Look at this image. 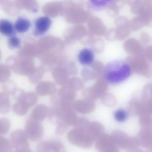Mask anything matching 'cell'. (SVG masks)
<instances>
[{
  "mask_svg": "<svg viewBox=\"0 0 152 152\" xmlns=\"http://www.w3.org/2000/svg\"><path fill=\"white\" fill-rule=\"evenodd\" d=\"M14 148L11 142L7 138L1 137L0 138V152H10Z\"/></svg>",
  "mask_w": 152,
  "mask_h": 152,
  "instance_id": "9a60e30c",
  "label": "cell"
},
{
  "mask_svg": "<svg viewBox=\"0 0 152 152\" xmlns=\"http://www.w3.org/2000/svg\"><path fill=\"white\" fill-rule=\"evenodd\" d=\"M68 129V125L66 124H60L58 126L55 130V134L58 135H61L64 134Z\"/></svg>",
  "mask_w": 152,
  "mask_h": 152,
  "instance_id": "d6986e66",
  "label": "cell"
},
{
  "mask_svg": "<svg viewBox=\"0 0 152 152\" xmlns=\"http://www.w3.org/2000/svg\"><path fill=\"white\" fill-rule=\"evenodd\" d=\"M52 21L48 16H42L37 18L35 22L33 34L35 36L39 37L44 35L50 29Z\"/></svg>",
  "mask_w": 152,
  "mask_h": 152,
  "instance_id": "8992f818",
  "label": "cell"
},
{
  "mask_svg": "<svg viewBox=\"0 0 152 152\" xmlns=\"http://www.w3.org/2000/svg\"><path fill=\"white\" fill-rule=\"evenodd\" d=\"M21 44V41L19 38L15 36L9 37L8 39V45L11 48L16 49L19 47Z\"/></svg>",
  "mask_w": 152,
  "mask_h": 152,
  "instance_id": "e0dca14e",
  "label": "cell"
},
{
  "mask_svg": "<svg viewBox=\"0 0 152 152\" xmlns=\"http://www.w3.org/2000/svg\"><path fill=\"white\" fill-rule=\"evenodd\" d=\"M95 59V54L91 49L86 48L80 50L78 55V60L83 66H89L93 64Z\"/></svg>",
  "mask_w": 152,
  "mask_h": 152,
  "instance_id": "9c48e42d",
  "label": "cell"
},
{
  "mask_svg": "<svg viewBox=\"0 0 152 152\" xmlns=\"http://www.w3.org/2000/svg\"><path fill=\"white\" fill-rule=\"evenodd\" d=\"M0 32L3 35L10 37L15 36L16 31L11 21L3 19L0 21Z\"/></svg>",
  "mask_w": 152,
  "mask_h": 152,
  "instance_id": "8fae6325",
  "label": "cell"
},
{
  "mask_svg": "<svg viewBox=\"0 0 152 152\" xmlns=\"http://www.w3.org/2000/svg\"><path fill=\"white\" fill-rule=\"evenodd\" d=\"M31 21L27 18L19 17L14 23V26L16 32L23 34L27 32L31 27Z\"/></svg>",
  "mask_w": 152,
  "mask_h": 152,
  "instance_id": "7c38bea8",
  "label": "cell"
},
{
  "mask_svg": "<svg viewBox=\"0 0 152 152\" xmlns=\"http://www.w3.org/2000/svg\"><path fill=\"white\" fill-rule=\"evenodd\" d=\"M10 123L7 119H4L1 121L0 132L1 134H6L9 132L10 129Z\"/></svg>",
  "mask_w": 152,
  "mask_h": 152,
  "instance_id": "ac0fdd59",
  "label": "cell"
},
{
  "mask_svg": "<svg viewBox=\"0 0 152 152\" xmlns=\"http://www.w3.org/2000/svg\"><path fill=\"white\" fill-rule=\"evenodd\" d=\"M67 138L70 143L84 149L91 148L94 142L88 135L87 129L76 128L68 133Z\"/></svg>",
  "mask_w": 152,
  "mask_h": 152,
  "instance_id": "7a4b0ae2",
  "label": "cell"
},
{
  "mask_svg": "<svg viewBox=\"0 0 152 152\" xmlns=\"http://www.w3.org/2000/svg\"><path fill=\"white\" fill-rule=\"evenodd\" d=\"M37 152H64L63 144L59 141H43L37 146Z\"/></svg>",
  "mask_w": 152,
  "mask_h": 152,
  "instance_id": "52a82bcc",
  "label": "cell"
},
{
  "mask_svg": "<svg viewBox=\"0 0 152 152\" xmlns=\"http://www.w3.org/2000/svg\"><path fill=\"white\" fill-rule=\"evenodd\" d=\"M114 117L118 122H125L128 118L129 113L126 110L120 109L114 112Z\"/></svg>",
  "mask_w": 152,
  "mask_h": 152,
  "instance_id": "2e32d148",
  "label": "cell"
},
{
  "mask_svg": "<svg viewBox=\"0 0 152 152\" xmlns=\"http://www.w3.org/2000/svg\"><path fill=\"white\" fill-rule=\"evenodd\" d=\"M27 138L25 131L21 129L15 130L12 132L10 135L11 142L12 144L22 140L27 139Z\"/></svg>",
  "mask_w": 152,
  "mask_h": 152,
  "instance_id": "5bb4252c",
  "label": "cell"
},
{
  "mask_svg": "<svg viewBox=\"0 0 152 152\" xmlns=\"http://www.w3.org/2000/svg\"><path fill=\"white\" fill-rule=\"evenodd\" d=\"M95 148L100 152H120L111 135L104 134L96 141Z\"/></svg>",
  "mask_w": 152,
  "mask_h": 152,
  "instance_id": "277c9868",
  "label": "cell"
},
{
  "mask_svg": "<svg viewBox=\"0 0 152 152\" xmlns=\"http://www.w3.org/2000/svg\"><path fill=\"white\" fill-rule=\"evenodd\" d=\"M25 132L28 138L33 142L39 141L43 135V127L41 123L33 120H29L25 126Z\"/></svg>",
  "mask_w": 152,
  "mask_h": 152,
  "instance_id": "5b68a950",
  "label": "cell"
},
{
  "mask_svg": "<svg viewBox=\"0 0 152 152\" xmlns=\"http://www.w3.org/2000/svg\"><path fill=\"white\" fill-rule=\"evenodd\" d=\"M132 68L123 60H114L108 62L103 70L105 80L111 85L117 86L126 82L132 75Z\"/></svg>",
  "mask_w": 152,
  "mask_h": 152,
  "instance_id": "6da1fadb",
  "label": "cell"
},
{
  "mask_svg": "<svg viewBox=\"0 0 152 152\" xmlns=\"http://www.w3.org/2000/svg\"><path fill=\"white\" fill-rule=\"evenodd\" d=\"M114 141L119 148L127 151L139 149L141 144L137 137H130L120 131H115L112 133Z\"/></svg>",
  "mask_w": 152,
  "mask_h": 152,
  "instance_id": "3957f363",
  "label": "cell"
},
{
  "mask_svg": "<svg viewBox=\"0 0 152 152\" xmlns=\"http://www.w3.org/2000/svg\"><path fill=\"white\" fill-rule=\"evenodd\" d=\"M87 132L95 142L104 134V129L101 124L93 122L89 124L87 129Z\"/></svg>",
  "mask_w": 152,
  "mask_h": 152,
  "instance_id": "30bf717a",
  "label": "cell"
},
{
  "mask_svg": "<svg viewBox=\"0 0 152 152\" xmlns=\"http://www.w3.org/2000/svg\"><path fill=\"white\" fill-rule=\"evenodd\" d=\"M30 152H31V151H30Z\"/></svg>",
  "mask_w": 152,
  "mask_h": 152,
  "instance_id": "7402d4cb",
  "label": "cell"
},
{
  "mask_svg": "<svg viewBox=\"0 0 152 152\" xmlns=\"http://www.w3.org/2000/svg\"><path fill=\"white\" fill-rule=\"evenodd\" d=\"M127 152H145L142 151H141V150L138 149V150H134V151H128Z\"/></svg>",
  "mask_w": 152,
  "mask_h": 152,
  "instance_id": "ffe728a7",
  "label": "cell"
},
{
  "mask_svg": "<svg viewBox=\"0 0 152 152\" xmlns=\"http://www.w3.org/2000/svg\"><path fill=\"white\" fill-rule=\"evenodd\" d=\"M148 152H152V149H151V150H149V151Z\"/></svg>",
  "mask_w": 152,
  "mask_h": 152,
  "instance_id": "44dd1931",
  "label": "cell"
},
{
  "mask_svg": "<svg viewBox=\"0 0 152 152\" xmlns=\"http://www.w3.org/2000/svg\"><path fill=\"white\" fill-rule=\"evenodd\" d=\"M114 0H88L90 8L96 11H101L109 8Z\"/></svg>",
  "mask_w": 152,
  "mask_h": 152,
  "instance_id": "4fadbf2b",
  "label": "cell"
},
{
  "mask_svg": "<svg viewBox=\"0 0 152 152\" xmlns=\"http://www.w3.org/2000/svg\"><path fill=\"white\" fill-rule=\"evenodd\" d=\"M141 145L144 148L152 149V130L149 128L142 129L137 135Z\"/></svg>",
  "mask_w": 152,
  "mask_h": 152,
  "instance_id": "ba28073f",
  "label": "cell"
}]
</instances>
